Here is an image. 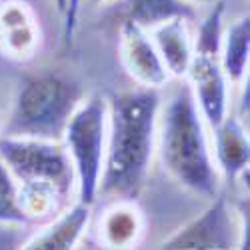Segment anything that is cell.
Instances as JSON below:
<instances>
[{
    "label": "cell",
    "instance_id": "cell-20",
    "mask_svg": "<svg viewBox=\"0 0 250 250\" xmlns=\"http://www.w3.org/2000/svg\"><path fill=\"white\" fill-rule=\"evenodd\" d=\"M90 2H94V4H104V2H112V0H90Z\"/></svg>",
    "mask_w": 250,
    "mask_h": 250
},
{
    "label": "cell",
    "instance_id": "cell-21",
    "mask_svg": "<svg viewBox=\"0 0 250 250\" xmlns=\"http://www.w3.org/2000/svg\"><path fill=\"white\" fill-rule=\"evenodd\" d=\"M0 116H2V112H0ZM0 126H2V118H0Z\"/></svg>",
    "mask_w": 250,
    "mask_h": 250
},
{
    "label": "cell",
    "instance_id": "cell-12",
    "mask_svg": "<svg viewBox=\"0 0 250 250\" xmlns=\"http://www.w3.org/2000/svg\"><path fill=\"white\" fill-rule=\"evenodd\" d=\"M148 34L168 74L174 78H186L194 58V42L188 32V20L170 18L150 28Z\"/></svg>",
    "mask_w": 250,
    "mask_h": 250
},
{
    "label": "cell",
    "instance_id": "cell-9",
    "mask_svg": "<svg viewBox=\"0 0 250 250\" xmlns=\"http://www.w3.org/2000/svg\"><path fill=\"white\" fill-rule=\"evenodd\" d=\"M40 24L22 0L0 2V54L12 62H28L40 48Z\"/></svg>",
    "mask_w": 250,
    "mask_h": 250
},
{
    "label": "cell",
    "instance_id": "cell-1",
    "mask_svg": "<svg viewBox=\"0 0 250 250\" xmlns=\"http://www.w3.org/2000/svg\"><path fill=\"white\" fill-rule=\"evenodd\" d=\"M160 96L154 88L114 94L108 102V136L98 196L134 200L148 178L156 148Z\"/></svg>",
    "mask_w": 250,
    "mask_h": 250
},
{
    "label": "cell",
    "instance_id": "cell-5",
    "mask_svg": "<svg viewBox=\"0 0 250 250\" xmlns=\"http://www.w3.org/2000/svg\"><path fill=\"white\" fill-rule=\"evenodd\" d=\"M106 136L108 102L100 96H90L86 100L82 98L64 128L62 144L74 168L78 200L90 206L98 198V184L106 154Z\"/></svg>",
    "mask_w": 250,
    "mask_h": 250
},
{
    "label": "cell",
    "instance_id": "cell-10",
    "mask_svg": "<svg viewBox=\"0 0 250 250\" xmlns=\"http://www.w3.org/2000/svg\"><path fill=\"white\" fill-rule=\"evenodd\" d=\"M90 204H84L76 200L72 206H66L60 214H56L52 220L44 222L42 228L24 242L22 248L30 250H70L74 248L86 226L90 222Z\"/></svg>",
    "mask_w": 250,
    "mask_h": 250
},
{
    "label": "cell",
    "instance_id": "cell-16",
    "mask_svg": "<svg viewBox=\"0 0 250 250\" xmlns=\"http://www.w3.org/2000/svg\"><path fill=\"white\" fill-rule=\"evenodd\" d=\"M212 10L208 12L198 26L194 42V54L200 56H216L220 54L222 36H224V2L216 0L212 2Z\"/></svg>",
    "mask_w": 250,
    "mask_h": 250
},
{
    "label": "cell",
    "instance_id": "cell-19",
    "mask_svg": "<svg viewBox=\"0 0 250 250\" xmlns=\"http://www.w3.org/2000/svg\"><path fill=\"white\" fill-rule=\"evenodd\" d=\"M190 4H212V2H216V0H188Z\"/></svg>",
    "mask_w": 250,
    "mask_h": 250
},
{
    "label": "cell",
    "instance_id": "cell-8",
    "mask_svg": "<svg viewBox=\"0 0 250 250\" xmlns=\"http://www.w3.org/2000/svg\"><path fill=\"white\" fill-rule=\"evenodd\" d=\"M186 80L196 100V106L210 128L218 126L228 114V78L216 56L194 54Z\"/></svg>",
    "mask_w": 250,
    "mask_h": 250
},
{
    "label": "cell",
    "instance_id": "cell-14",
    "mask_svg": "<svg viewBox=\"0 0 250 250\" xmlns=\"http://www.w3.org/2000/svg\"><path fill=\"white\" fill-rule=\"evenodd\" d=\"M248 54H250V18L242 16L232 26H228L222 36L220 46V66L228 82L238 84L248 74Z\"/></svg>",
    "mask_w": 250,
    "mask_h": 250
},
{
    "label": "cell",
    "instance_id": "cell-4",
    "mask_svg": "<svg viewBox=\"0 0 250 250\" xmlns=\"http://www.w3.org/2000/svg\"><path fill=\"white\" fill-rule=\"evenodd\" d=\"M82 102V88L60 72H40L20 80L0 136L62 140L64 128Z\"/></svg>",
    "mask_w": 250,
    "mask_h": 250
},
{
    "label": "cell",
    "instance_id": "cell-3",
    "mask_svg": "<svg viewBox=\"0 0 250 250\" xmlns=\"http://www.w3.org/2000/svg\"><path fill=\"white\" fill-rule=\"evenodd\" d=\"M156 144L164 168L180 186L208 200L220 194V172L188 82L170 94L158 114Z\"/></svg>",
    "mask_w": 250,
    "mask_h": 250
},
{
    "label": "cell",
    "instance_id": "cell-17",
    "mask_svg": "<svg viewBox=\"0 0 250 250\" xmlns=\"http://www.w3.org/2000/svg\"><path fill=\"white\" fill-rule=\"evenodd\" d=\"M0 224H30L18 196V182L0 158Z\"/></svg>",
    "mask_w": 250,
    "mask_h": 250
},
{
    "label": "cell",
    "instance_id": "cell-7",
    "mask_svg": "<svg viewBox=\"0 0 250 250\" xmlns=\"http://www.w3.org/2000/svg\"><path fill=\"white\" fill-rule=\"evenodd\" d=\"M118 52L124 70L142 88L158 90L168 82L170 74L166 70L160 54L156 52L150 34L126 18L120 24Z\"/></svg>",
    "mask_w": 250,
    "mask_h": 250
},
{
    "label": "cell",
    "instance_id": "cell-2",
    "mask_svg": "<svg viewBox=\"0 0 250 250\" xmlns=\"http://www.w3.org/2000/svg\"><path fill=\"white\" fill-rule=\"evenodd\" d=\"M0 158L18 182L20 206L28 222L44 224L68 206L76 176L60 140L0 136Z\"/></svg>",
    "mask_w": 250,
    "mask_h": 250
},
{
    "label": "cell",
    "instance_id": "cell-6",
    "mask_svg": "<svg viewBox=\"0 0 250 250\" xmlns=\"http://www.w3.org/2000/svg\"><path fill=\"white\" fill-rule=\"evenodd\" d=\"M240 242V228L230 204L222 194L210 198L206 210L180 226L160 246L182 250H228Z\"/></svg>",
    "mask_w": 250,
    "mask_h": 250
},
{
    "label": "cell",
    "instance_id": "cell-18",
    "mask_svg": "<svg viewBox=\"0 0 250 250\" xmlns=\"http://www.w3.org/2000/svg\"><path fill=\"white\" fill-rule=\"evenodd\" d=\"M54 4L58 8V12L62 16H66V20H72L70 16V8H72V0H54Z\"/></svg>",
    "mask_w": 250,
    "mask_h": 250
},
{
    "label": "cell",
    "instance_id": "cell-13",
    "mask_svg": "<svg viewBox=\"0 0 250 250\" xmlns=\"http://www.w3.org/2000/svg\"><path fill=\"white\" fill-rule=\"evenodd\" d=\"M98 228L106 248H132L144 234V216L132 200H116L104 210Z\"/></svg>",
    "mask_w": 250,
    "mask_h": 250
},
{
    "label": "cell",
    "instance_id": "cell-15",
    "mask_svg": "<svg viewBox=\"0 0 250 250\" xmlns=\"http://www.w3.org/2000/svg\"><path fill=\"white\" fill-rule=\"evenodd\" d=\"M124 18L150 30L170 18H196L194 6L188 0H124Z\"/></svg>",
    "mask_w": 250,
    "mask_h": 250
},
{
    "label": "cell",
    "instance_id": "cell-11",
    "mask_svg": "<svg viewBox=\"0 0 250 250\" xmlns=\"http://www.w3.org/2000/svg\"><path fill=\"white\" fill-rule=\"evenodd\" d=\"M214 130V162L218 172L230 182L248 172L250 162V142L246 124L236 114H226Z\"/></svg>",
    "mask_w": 250,
    "mask_h": 250
}]
</instances>
